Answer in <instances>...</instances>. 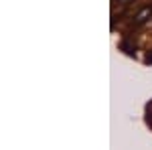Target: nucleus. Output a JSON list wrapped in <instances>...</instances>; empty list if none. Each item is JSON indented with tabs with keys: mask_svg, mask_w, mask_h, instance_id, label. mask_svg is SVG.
I'll return each mask as SVG.
<instances>
[{
	"mask_svg": "<svg viewBox=\"0 0 152 150\" xmlns=\"http://www.w3.org/2000/svg\"><path fill=\"white\" fill-rule=\"evenodd\" d=\"M152 14V8H144V10L136 16V23H142V20H146V16H150Z\"/></svg>",
	"mask_w": 152,
	"mask_h": 150,
	"instance_id": "1",
	"label": "nucleus"
},
{
	"mask_svg": "<svg viewBox=\"0 0 152 150\" xmlns=\"http://www.w3.org/2000/svg\"><path fill=\"white\" fill-rule=\"evenodd\" d=\"M122 2H124V0H122Z\"/></svg>",
	"mask_w": 152,
	"mask_h": 150,
	"instance_id": "2",
	"label": "nucleus"
}]
</instances>
